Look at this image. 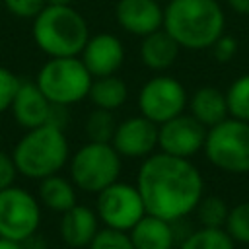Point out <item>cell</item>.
Returning <instances> with one entry per match:
<instances>
[{
    "label": "cell",
    "instance_id": "6da1fadb",
    "mask_svg": "<svg viewBox=\"0 0 249 249\" xmlns=\"http://www.w3.org/2000/svg\"><path fill=\"white\" fill-rule=\"evenodd\" d=\"M136 189L146 214L175 222L195 212L204 195V181L198 167L187 160L154 152L138 167Z\"/></svg>",
    "mask_w": 249,
    "mask_h": 249
},
{
    "label": "cell",
    "instance_id": "7a4b0ae2",
    "mask_svg": "<svg viewBox=\"0 0 249 249\" xmlns=\"http://www.w3.org/2000/svg\"><path fill=\"white\" fill-rule=\"evenodd\" d=\"M181 49L204 51L226 29V16L218 0H169L161 25Z\"/></svg>",
    "mask_w": 249,
    "mask_h": 249
},
{
    "label": "cell",
    "instance_id": "3957f363",
    "mask_svg": "<svg viewBox=\"0 0 249 249\" xmlns=\"http://www.w3.org/2000/svg\"><path fill=\"white\" fill-rule=\"evenodd\" d=\"M12 160L19 175L27 179H45L60 173L70 160V144L64 128L56 124H41L25 130L12 150Z\"/></svg>",
    "mask_w": 249,
    "mask_h": 249
},
{
    "label": "cell",
    "instance_id": "277c9868",
    "mask_svg": "<svg viewBox=\"0 0 249 249\" xmlns=\"http://www.w3.org/2000/svg\"><path fill=\"white\" fill-rule=\"evenodd\" d=\"M31 37L49 58L80 56L89 37V27L86 18L70 4L45 6L33 18Z\"/></svg>",
    "mask_w": 249,
    "mask_h": 249
},
{
    "label": "cell",
    "instance_id": "5b68a950",
    "mask_svg": "<svg viewBox=\"0 0 249 249\" xmlns=\"http://www.w3.org/2000/svg\"><path fill=\"white\" fill-rule=\"evenodd\" d=\"M123 158L111 142H86L68 160V177L78 191L97 195L119 181Z\"/></svg>",
    "mask_w": 249,
    "mask_h": 249
},
{
    "label": "cell",
    "instance_id": "8992f818",
    "mask_svg": "<svg viewBox=\"0 0 249 249\" xmlns=\"http://www.w3.org/2000/svg\"><path fill=\"white\" fill-rule=\"evenodd\" d=\"M93 76L88 72L80 56L47 58L41 64L35 84L45 97L58 107H70L88 97Z\"/></svg>",
    "mask_w": 249,
    "mask_h": 249
},
{
    "label": "cell",
    "instance_id": "52a82bcc",
    "mask_svg": "<svg viewBox=\"0 0 249 249\" xmlns=\"http://www.w3.org/2000/svg\"><path fill=\"white\" fill-rule=\"evenodd\" d=\"M206 160L226 173H249V123L228 117L206 130Z\"/></svg>",
    "mask_w": 249,
    "mask_h": 249
},
{
    "label": "cell",
    "instance_id": "ba28073f",
    "mask_svg": "<svg viewBox=\"0 0 249 249\" xmlns=\"http://www.w3.org/2000/svg\"><path fill=\"white\" fill-rule=\"evenodd\" d=\"M41 226V202L27 189L10 185L0 191V237L23 241Z\"/></svg>",
    "mask_w": 249,
    "mask_h": 249
},
{
    "label": "cell",
    "instance_id": "9c48e42d",
    "mask_svg": "<svg viewBox=\"0 0 249 249\" xmlns=\"http://www.w3.org/2000/svg\"><path fill=\"white\" fill-rule=\"evenodd\" d=\"M95 214L105 228L128 231L146 214V208L136 185L115 181L95 195Z\"/></svg>",
    "mask_w": 249,
    "mask_h": 249
},
{
    "label": "cell",
    "instance_id": "30bf717a",
    "mask_svg": "<svg viewBox=\"0 0 249 249\" xmlns=\"http://www.w3.org/2000/svg\"><path fill=\"white\" fill-rule=\"evenodd\" d=\"M189 103V95L185 86L167 74L152 76L138 93V109L140 115L150 119L156 124H161L185 111Z\"/></svg>",
    "mask_w": 249,
    "mask_h": 249
},
{
    "label": "cell",
    "instance_id": "8fae6325",
    "mask_svg": "<svg viewBox=\"0 0 249 249\" xmlns=\"http://www.w3.org/2000/svg\"><path fill=\"white\" fill-rule=\"evenodd\" d=\"M206 126L200 124L191 113L177 115L158 124V148L163 154L191 160L204 148Z\"/></svg>",
    "mask_w": 249,
    "mask_h": 249
},
{
    "label": "cell",
    "instance_id": "7c38bea8",
    "mask_svg": "<svg viewBox=\"0 0 249 249\" xmlns=\"http://www.w3.org/2000/svg\"><path fill=\"white\" fill-rule=\"evenodd\" d=\"M111 144L121 154V158L144 160L158 148V124L144 115L128 117L117 123Z\"/></svg>",
    "mask_w": 249,
    "mask_h": 249
},
{
    "label": "cell",
    "instance_id": "4fadbf2b",
    "mask_svg": "<svg viewBox=\"0 0 249 249\" xmlns=\"http://www.w3.org/2000/svg\"><path fill=\"white\" fill-rule=\"evenodd\" d=\"M80 60L93 78L117 74L124 62V45L113 33L89 35L80 53Z\"/></svg>",
    "mask_w": 249,
    "mask_h": 249
},
{
    "label": "cell",
    "instance_id": "5bb4252c",
    "mask_svg": "<svg viewBox=\"0 0 249 249\" xmlns=\"http://www.w3.org/2000/svg\"><path fill=\"white\" fill-rule=\"evenodd\" d=\"M119 27L130 35L146 37L163 25V8L158 0H119L115 4Z\"/></svg>",
    "mask_w": 249,
    "mask_h": 249
},
{
    "label": "cell",
    "instance_id": "9a60e30c",
    "mask_svg": "<svg viewBox=\"0 0 249 249\" xmlns=\"http://www.w3.org/2000/svg\"><path fill=\"white\" fill-rule=\"evenodd\" d=\"M10 109H12L14 121L21 128L29 130V128H37L41 124L51 123L54 105L45 97V93L39 89L35 82H21Z\"/></svg>",
    "mask_w": 249,
    "mask_h": 249
},
{
    "label": "cell",
    "instance_id": "2e32d148",
    "mask_svg": "<svg viewBox=\"0 0 249 249\" xmlns=\"http://www.w3.org/2000/svg\"><path fill=\"white\" fill-rule=\"evenodd\" d=\"M99 224L101 222L93 208L86 204H74L70 210L60 214L58 235L64 241V247L86 249L99 231Z\"/></svg>",
    "mask_w": 249,
    "mask_h": 249
},
{
    "label": "cell",
    "instance_id": "e0dca14e",
    "mask_svg": "<svg viewBox=\"0 0 249 249\" xmlns=\"http://www.w3.org/2000/svg\"><path fill=\"white\" fill-rule=\"evenodd\" d=\"M128 235L134 249H173L177 243L173 224L152 214H144L128 230Z\"/></svg>",
    "mask_w": 249,
    "mask_h": 249
},
{
    "label": "cell",
    "instance_id": "ac0fdd59",
    "mask_svg": "<svg viewBox=\"0 0 249 249\" xmlns=\"http://www.w3.org/2000/svg\"><path fill=\"white\" fill-rule=\"evenodd\" d=\"M179 51H181V47L177 45V41L161 27V29L142 37L140 60L146 68H150L154 72H163L175 64Z\"/></svg>",
    "mask_w": 249,
    "mask_h": 249
},
{
    "label": "cell",
    "instance_id": "d6986e66",
    "mask_svg": "<svg viewBox=\"0 0 249 249\" xmlns=\"http://www.w3.org/2000/svg\"><path fill=\"white\" fill-rule=\"evenodd\" d=\"M189 111L191 115L204 124L206 128L222 123L228 119V103H226V93L220 91L214 86H202L198 88L191 97H189Z\"/></svg>",
    "mask_w": 249,
    "mask_h": 249
},
{
    "label": "cell",
    "instance_id": "ffe728a7",
    "mask_svg": "<svg viewBox=\"0 0 249 249\" xmlns=\"http://www.w3.org/2000/svg\"><path fill=\"white\" fill-rule=\"evenodd\" d=\"M76 185L70 181V177H64L60 173L49 175L45 179L39 181V189H37V198L41 202V206L49 208L51 212L62 214L66 210H70L74 204H78V193H76Z\"/></svg>",
    "mask_w": 249,
    "mask_h": 249
},
{
    "label": "cell",
    "instance_id": "44dd1931",
    "mask_svg": "<svg viewBox=\"0 0 249 249\" xmlns=\"http://www.w3.org/2000/svg\"><path fill=\"white\" fill-rule=\"evenodd\" d=\"M126 97H128L126 82L117 74L93 78L88 93V99L97 109H105V111H117L119 107L124 105Z\"/></svg>",
    "mask_w": 249,
    "mask_h": 249
},
{
    "label": "cell",
    "instance_id": "7402d4cb",
    "mask_svg": "<svg viewBox=\"0 0 249 249\" xmlns=\"http://www.w3.org/2000/svg\"><path fill=\"white\" fill-rule=\"evenodd\" d=\"M177 249H235V241L224 228H198L179 241Z\"/></svg>",
    "mask_w": 249,
    "mask_h": 249
},
{
    "label": "cell",
    "instance_id": "603a6c76",
    "mask_svg": "<svg viewBox=\"0 0 249 249\" xmlns=\"http://www.w3.org/2000/svg\"><path fill=\"white\" fill-rule=\"evenodd\" d=\"M195 214L202 228H224L230 214V206L226 204L224 198L216 195H208V196L202 195V198L195 208Z\"/></svg>",
    "mask_w": 249,
    "mask_h": 249
},
{
    "label": "cell",
    "instance_id": "cb8c5ba5",
    "mask_svg": "<svg viewBox=\"0 0 249 249\" xmlns=\"http://www.w3.org/2000/svg\"><path fill=\"white\" fill-rule=\"evenodd\" d=\"M117 128V121L113 117V111L105 109H93L84 123V132L89 142H111Z\"/></svg>",
    "mask_w": 249,
    "mask_h": 249
},
{
    "label": "cell",
    "instance_id": "d4e9b609",
    "mask_svg": "<svg viewBox=\"0 0 249 249\" xmlns=\"http://www.w3.org/2000/svg\"><path fill=\"white\" fill-rule=\"evenodd\" d=\"M226 103L230 117L249 123V74L231 82L226 91Z\"/></svg>",
    "mask_w": 249,
    "mask_h": 249
},
{
    "label": "cell",
    "instance_id": "484cf974",
    "mask_svg": "<svg viewBox=\"0 0 249 249\" xmlns=\"http://www.w3.org/2000/svg\"><path fill=\"white\" fill-rule=\"evenodd\" d=\"M224 230L235 243L249 245V202H239L230 208Z\"/></svg>",
    "mask_w": 249,
    "mask_h": 249
},
{
    "label": "cell",
    "instance_id": "4316f807",
    "mask_svg": "<svg viewBox=\"0 0 249 249\" xmlns=\"http://www.w3.org/2000/svg\"><path fill=\"white\" fill-rule=\"evenodd\" d=\"M88 249H134L128 231L113 230V228H99Z\"/></svg>",
    "mask_w": 249,
    "mask_h": 249
},
{
    "label": "cell",
    "instance_id": "83f0119b",
    "mask_svg": "<svg viewBox=\"0 0 249 249\" xmlns=\"http://www.w3.org/2000/svg\"><path fill=\"white\" fill-rule=\"evenodd\" d=\"M19 84H21V80L10 68L0 66V113L10 109Z\"/></svg>",
    "mask_w": 249,
    "mask_h": 249
},
{
    "label": "cell",
    "instance_id": "f1b7e54d",
    "mask_svg": "<svg viewBox=\"0 0 249 249\" xmlns=\"http://www.w3.org/2000/svg\"><path fill=\"white\" fill-rule=\"evenodd\" d=\"M2 6L19 19H33L47 4L45 0H2Z\"/></svg>",
    "mask_w": 249,
    "mask_h": 249
},
{
    "label": "cell",
    "instance_id": "f546056e",
    "mask_svg": "<svg viewBox=\"0 0 249 249\" xmlns=\"http://www.w3.org/2000/svg\"><path fill=\"white\" fill-rule=\"evenodd\" d=\"M210 49H212V54H214V58H216L218 62H230V60L235 56V53H237V41H235L233 35L222 33V35L214 41V45H212Z\"/></svg>",
    "mask_w": 249,
    "mask_h": 249
},
{
    "label": "cell",
    "instance_id": "4dcf8cb0",
    "mask_svg": "<svg viewBox=\"0 0 249 249\" xmlns=\"http://www.w3.org/2000/svg\"><path fill=\"white\" fill-rule=\"evenodd\" d=\"M16 175H18V169L12 160V154H6L0 150V191L14 185Z\"/></svg>",
    "mask_w": 249,
    "mask_h": 249
},
{
    "label": "cell",
    "instance_id": "1f68e13d",
    "mask_svg": "<svg viewBox=\"0 0 249 249\" xmlns=\"http://www.w3.org/2000/svg\"><path fill=\"white\" fill-rule=\"evenodd\" d=\"M21 249H49V243L39 231H35L33 235L21 241Z\"/></svg>",
    "mask_w": 249,
    "mask_h": 249
},
{
    "label": "cell",
    "instance_id": "d6a6232c",
    "mask_svg": "<svg viewBox=\"0 0 249 249\" xmlns=\"http://www.w3.org/2000/svg\"><path fill=\"white\" fill-rule=\"evenodd\" d=\"M228 6L241 16H249V0H228Z\"/></svg>",
    "mask_w": 249,
    "mask_h": 249
},
{
    "label": "cell",
    "instance_id": "836d02e7",
    "mask_svg": "<svg viewBox=\"0 0 249 249\" xmlns=\"http://www.w3.org/2000/svg\"><path fill=\"white\" fill-rule=\"evenodd\" d=\"M0 249H21V243L6 239V237H0Z\"/></svg>",
    "mask_w": 249,
    "mask_h": 249
},
{
    "label": "cell",
    "instance_id": "e575fe53",
    "mask_svg": "<svg viewBox=\"0 0 249 249\" xmlns=\"http://www.w3.org/2000/svg\"><path fill=\"white\" fill-rule=\"evenodd\" d=\"M47 6H66V4H72V0H45Z\"/></svg>",
    "mask_w": 249,
    "mask_h": 249
},
{
    "label": "cell",
    "instance_id": "d590c367",
    "mask_svg": "<svg viewBox=\"0 0 249 249\" xmlns=\"http://www.w3.org/2000/svg\"><path fill=\"white\" fill-rule=\"evenodd\" d=\"M158 2H163V0H158ZM165 2H169V0H165Z\"/></svg>",
    "mask_w": 249,
    "mask_h": 249
},
{
    "label": "cell",
    "instance_id": "8d00e7d4",
    "mask_svg": "<svg viewBox=\"0 0 249 249\" xmlns=\"http://www.w3.org/2000/svg\"><path fill=\"white\" fill-rule=\"evenodd\" d=\"M62 249H72V247H62Z\"/></svg>",
    "mask_w": 249,
    "mask_h": 249
},
{
    "label": "cell",
    "instance_id": "74e56055",
    "mask_svg": "<svg viewBox=\"0 0 249 249\" xmlns=\"http://www.w3.org/2000/svg\"><path fill=\"white\" fill-rule=\"evenodd\" d=\"M0 8H2V0H0Z\"/></svg>",
    "mask_w": 249,
    "mask_h": 249
}]
</instances>
